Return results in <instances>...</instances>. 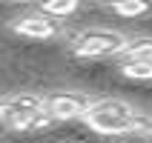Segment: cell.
Wrapping results in <instances>:
<instances>
[{
	"label": "cell",
	"mask_w": 152,
	"mask_h": 143,
	"mask_svg": "<svg viewBox=\"0 0 152 143\" xmlns=\"http://www.w3.org/2000/svg\"><path fill=\"white\" fill-rule=\"evenodd\" d=\"M83 123L98 135H109V137H121V135H149L152 132V120L146 115H138L129 103L124 100H92L89 109L83 112Z\"/></svg>",
	"instance_id": "obj_1"
},
{
	"label": "cell",
	"mask_w": 152,
	"mask_h": 143,
	"mask_svg": "<svg viewBox=\"0 0 152 143\" xmlns=\"http://www.w3.org/2000/svg\"><path fill=\"white\" fill-rule=\"evenodd\" d=\"M126 46V37L121 32H109V29H86V32L75 34L69 49L75 57L98 60V57H112Z\"/></svg>",
	"instance_id": "obj_2"
},
{
	"label": "cell",
	"mask_w": 152,
	"mask_h": 143,
	"mask_svg": "<svg viewBox=\"0 0 152 143\" xmlns=\"http://www.w3.org/2000/svg\"><path fill=\"white\" fill-rule=\"evenodd\" d=\"M89 97L83 94H75V92H55V94H46L43 97V112L52 115L55 123L60 120H75V118H83V112L89 109Z\"/></svg>",
	"instance_id": "obj_3"
},
{
	"label": "cell",
	"mask_w": 152,
	"mask_h": 143,
	"mask_svg": "<svg viewBox=\"0 0 152 143\" xmlns=\"http://www.w3.org/2000/svg\"><path fill=\"white\" fill-rule=\"evenodd\" d=\"M43 109V94H12V97H0V120L6 129H17V123L32 118Z\"/></svg>",
	"instance_id": "obj_4"
},
{
	"label": "cell",
	"mask_w": 152,
	"mask_h": 143,
	"mask_svg": "<svg viewBox=\"0 0 152 143\" xmlns=\"http://www.w3.org/2000/svg\"><path fill=\"white\" fill-rule=\"evenodd\" d=\"M12 32L23 34V37H32V40H55L60 34V26L55 23V17L37 12V15H26L20 20H15L12 23Z\"/></svg>",
	"instance_id": "obj_5"
},
{
	"label": "cell",
	"mask_w": 152,
	"mask_h": 143,
	"mask_svg": "<svg viewBox=\"0 0 152 143\" xmlns=\"http://www.w3.org/2000/svg\"><path fill=\"white\" fill-rule=\"evenodd\" d=\"M109 9L118 17H144L152 12V0H109Z\"/></svg>",
	"instance_id": "obj_6"
},
{
	"label": "cell",
	"mask_w": 152,
	"mask_h": 143,
	"mask_svg": "<svg viewBox=\"0 0 152 143\" xmlns=\"http://www.w3.org/2000/svg\"><path fill=\"white\" fill-rule=\"evenodd\" d=\"M124 60H152V37H138L126 40V46L118 52Z\"/></svg>",
	"instance_id": "obj_7"
},
{
	"label": "cell",
	"mask_w": 152,
	"mask_h": 143,
	"mask_svg": "<svg viewBox=\"0 0 152 143\" xmlns=\"http://www.w3.org/2000/svg\"><path fill=\"white\" fill-rule=\"evenodd\" d=\"M121 75L129 80H152V60H121Z\"/></svg>",
	"instance_id": "obj_8"
},
{
	"label": "cell",
	"mask_w": 152,
	"mask_h": 143,
	"mask_svg": "<svg viewBox=\"0 0 152 143\" xmlns=\"http://www.w3.org/2000/svg\"><path fill=\"white\" fill-rule=\"evenodd\" d=\"M40 3V12L49 17H69L80 6V0H37Z\"/></svg>",
	"instance_id": "obj_9"
},
{
	"label": "cell",
	"mask_w": 152,
	"mask_h": 143,
	"mask_svg": "<svg viewBox=\"0 0 152 143\" xmlns=\"http://www.w3.org/2000/svg\"><path fill=\"white\" fill-rule=\"evenodd\" d=\"M3 132H6V123H3V120H0V135H3Z\"/></svg>",
	"instance_id": "obj_10"
},
{
	"label": "cell",
	"mask_w": 152,
	"mask_h": 143,
	"mask_svg": "<svg viewBox=\"0 0 152 143\" xmlns=\"http://www.w3.org/2000/svg\"><path fill=\"white\" fill-rule=\"evenodd\" d=\"M146 137H149V143H152V132H149V135H146Z\"/></svg>",
	"instance_id": "obj_11"
},
{
	"label": "cell",
	"mask_w": 152,
	"mask_h": 143,
	"mask_svg": "<svg viewBox=\"0 0 152 143\" xmlns=\"http://www.w3.org/2000/svg\"><path fill=\"white\" fill-rule=\"evenodd\" d=\"M115 143H126V140H115Z\"/></svg>",
	"instance_id": "obj_12"
}]
</instances>
